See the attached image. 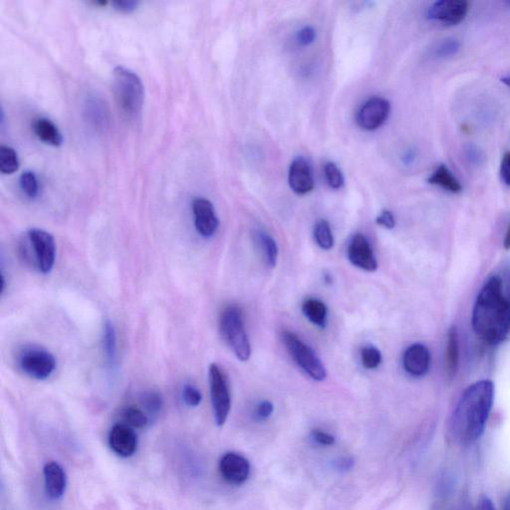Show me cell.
<instances>
[{
    "label": "cell",
    "mask_w": 510,
    "mask_h": 510,
    "mask_svg": "<svg viewBox=\"0 0 510 510\" xmlns=\"http://www.w3.org/2000/svg\"><path fill=\"white\" fill-rule=\"evenodd\" d=\"M472 327L479 338L498 345L510 334V266L492 275L477 295Z\"/></svg>",
    "instance_id": "obj_1"
},
{
    "label": "cell",
    "mask_w": 510,
    "mask_h": 510,
    "mask_svg": "<svg viewBox=\"0 0 510 510\" xmlns=\"http://www.w3.org/2000/svg\"><path fill=\"white\" fill-rule=\"evenodd\" d=\"M494 400V385L492 381H479L465 390L448 422V433L455 443L470 446L481 439Z\"/></svg>",
    "instance_id": "obj_2"
},
{
    "label": "cell",
    "mask_w": 510,
    "mask_h": 510,
    "mask_svg": "<svg viewBox=\"0 0 510 510\" xmlns=\"http://www.w3.org/2000/svg\"><path fill=\"white\" fill-rule=\"evenodd\" d=\"M113 78L114 95L118 106L128 119L137 120L143 110L144 98L141 78L125 66L116 67Z\"/></svg>",
    "instance_id": "obj_3"
},
{
    "label": "cell",
    "mask_w": 510,
    "mask_h": 510,
    "mask_svg": "<svg viewBox=\"0 0 510 510\" xmlns=\"http://www.w3.org/2000/svg\"><path fill=\"white\" fill-rule=\"evenodd\" d=\"M220 330L222 338L242 362L251 355V343L245 331L242 311L238 306L229 305L223 309L220 318Z\"/></svg>",
    "instance_id": "obj_4"
},
{
    "label": "cell",
    "mask_w": 510,
    "mask_h": 510,
    "mask_svg": "<svg viewBox=\"0 0 510 510\" xmlns=\"http://www.w3.org/2000/svg\"><path fill=\"white\" fill-rule=\"evenodd\" d=\"M28 246L24 247V258L32 262L39 271L47 275L53 269L56 244L53 235L43 229H32L27 233Z\"/></svg>",
    "instance_id": "obj_5"
},
{
    "label": "cell",
    "mask_w": 510,
    "mask_h": 510,
    "mask_svg": "<svg viewBox=\"0 0 510 510\" xmlns=\"http://www.w3.org/2000/svg\"><path fill=\"white\" fill-rule=\"evenodd\" d=\"M282 341L297 366L314 381H323L327 377V370L312 348L306 345L296 334L284 332Z\"/></svg>",
    "instance_id": "obj_6"
},
{
    "label": "cell",
    "mask_w": 510,
    "mask_h": 510,
    "mask_svg": "<svg viewBox=\"0 0 510 510\" xmlns=\"http://www.w3.org/2000/svg\"><path fill=\"white\" fill-rule=\"evenodd\" d=\"M209 381L214 420L218 426H222L231 411V398L227 377L218 365L209 366Z\"/></svg>",
    "instance_id": "obj_7"
},
{
    "label": "cell",
    "mask_w": 510,
    "mask_h": 510,
    "mask_svg": "<svg viewBox=\"0 0 510 510\" xmlns=\"http://www.w3.org/2000/svg\"><path fill=\"white\" fill-rule=\"evenodd\" d=\"M18 365L21 371L30 378L45 380L55 371L56 359L43 348L29 347L21 352Z\"/></svg>",
    "instance_id": "obj_8"
},
{
    "label": "cell",
    "mask_w": 510,
    "mask_h": 510,
    "mask_svg": "<svg viewBox=\"0 0 510 510\" xmlns=\"http://www.w3.org/2000/svg\"><path fill=\"white\" fill-rule=\"evenodd\" d=\"M391 105L381 97L370 98L359 109L356 115L357 125L365 131L377 130L388 119Z\"/></svg>",
    "instance_id": "obj_9"
},
{
    "label": "cell",
    "mask_w": 510,
    "mask_h": 510,
    "mask_svg": "<svg viewBox=\"0 0 510 510\" xmlns=\"http://www.w3.org/2000/svg\"><path fill=\"white\" fill-rule=\"evenodd\" d=\"M468 3L463 0H441L429 8L426 16L430 21L444 25H457L466 18Z\"/></svg>",
    "instance_id": "obj_10"
},
{
    "label": "cell",
    "mask_w": 510,
    "mask_h": 510,
    "mask_svg": "<svg viewBox=\"0 0 510 510\" xmlns=\"http://www.w3.org/2000/svg\"><path fill=\"white\" fill-rule=\"evenodd\" d=\"M220 476L231 485H242L251 474V463L244 455L229 452L222 455L218 463Z\"/></svg>",
    "instance_id": "obj_11"
},
{
    "label": "cell",
    "mask_w": 510,
    "mask_h": 510,
    "mask_svg": "<svg viewBox=\"0 0 510 510\" xmlns=\"http://www.w3.org/2000/svg\"><path fill=\"white\" fill-rule=\"evenodd\" d=\"M348 258L354 266L362 270L369 272L377 270V259L369 240L364 234L357 233L352 238L348 246Z\"/></svg>",
    "instance_id": "obj_12"
},
{
    "label": "cell",
    "mask_w": 510,
    "mask_h": 510,
    "mask_svg": "<svg viewBox=\"0 0 510 510\" xmlns=\"http://www.w3.org/2000/svg\"><path fill=\"white\" fill-rule=\"evenodd\" d=\"M192 207L196 231L203 238H212L220 225L214 205L207 199L196 198L192 201Z\"/></svg>",
    "instance_id": "obj_13"
},
{
    "label": "cell",
    "mask_w": 510,
    "mask_h": 510,
    "mask_svg": "<svg viewBox=\"0 0 510 510\" xmlns=\"http://www.w3.org/2000/svg\"><path fill=\"white\" fill-rule=\"evenodd\" d=\"M109 446L116 455L121 457H132L138 448V437L133 429L127 424H115L109 435Z\"/></svg>",
    "instance_id": "obj_14"
},
{
    "label": "cell",
    "mask_w": 510,
    "mask_h": 510,
    "mask_svg": "<svg viewBox=\"0 0 510 510\" xmlns=\"http://www.w3.org/2000/svg\"><path fill=\"white\" fill-rule=\"evenodd\" d=\"M403 365L407 373L413 377H422L426 375L430 369L431 353L428 348L422 344L411 345L405 351L403 357Z\"/></svg>",
    "instance_id": "obj_15"
},
{
    "label": "cell",
    "mask_w": 510,
    "mask_h": 510,
    "mask_svg": "<svg viewBox=\"0 0 510 510\" xmlns=\"http://www.w3.org/2000/svg\"><path fill=\"white\" fill-rule=\"evenodd\" d=\"M288 183L295 194L303 196L314 188V179L310 166L302 157H297L291 163L288 173Z\"/></svg>",
    "instance_id": "obj_16"
},
{
    "label": "cell",
    "mask_w": 510,
    "mask_h": 510,
    "mask_svg": "<svg viewBox=\"0 0 510 510\" xmlns=\"http://www.w3.org/2000/svg\"><path fill=\"white\" fill-rule=\"evenodd\" d=\"M45 488L47 496L53 500L64 496L67 487L66 472L56 461H49L43 468Z\"/></svg>",
    "instance_id": "obj_17"
},
{
    "label": "cell",
    "mask_w": 510,
    "mask_h": 510,
    "mask_svg": "<svg viewBox=\"0 0 510 510\" xmlns=\"http://www.w3.org/2000/svg\"><path fill=\"white\" fill-rule=\"evenodd\" d=\"M459 347L457 328L452 326L448 330L446 349V373L448 379H454L459 368Z\"/></svg>",
    "instance_id": "obj_18"
},
{
    "label": "cell",
    "mask_w": 510,
    "mask_h": 510,
    "mask_svg": "<svg viewBox=\"0 0 510 510\" xmlns=\"http://www.w3.org/2000/svg\"><path fill=\"white\" fill-rule=\"evenodd\" d=\"M35 135L39 140L52 146H60L63 142L62 133L55 124L47 118H38L34 122Z\"/></svg>",
    "instance_id": "obj_19"
},
{
    "label": "cell",
    "mask_w": 510,
    "mask_h": 510,
    "mask_svg": "<svg viewBox=\"0 0 510 510\" xmlns=\"http://www.w3.org/2000/svg\"><path fill=\"white\" fill-rule=\"evenodd\" d=\"M428 181L431 185L441 187L442 189L452 192V194H459L463 190V187H461L459 179L455 178L450 168L444 165L437 166L435 172L431 175Z\"/></svg>",
    "instance_id": "obj_20"
},
{
    "label": "cell",
    "mask_w": 510,
    "mask_h": 510,
    "mask_svg": "<svg viewBox=\"0 0 510 510\" xmlns=\"http://www.w3.org/2000/svg\"><path fill=\"white\" fill-rule=\"evenodd\" d=\"M302 312L311 323L318 327L325 328L327 324L328 308L321 300L306 299L302 304Z\"/></svg>",
    "instance_id": "obj_21"
},
{
    "label": "cell",
    "mask_w": 510,
    "mask_h": 510,
    "mask_svg": "<svg viewBox=\"0 0 510 510\" xmlns=\"http://www.w3.org/2000/svg\"><path fill=\"white\" fill-rule=\"evenodd\" d=\"M120 417L122 419V424H127L133 430H143L150 424V418L148 413L142 409L137 408L135 406H129L123 409L120 411Z\"/></svg>",
    "instance_id": "obj_22"
},
{
    "label": "cell",
    "mask_w": 510,
    "mask_h": 510,
    "mask_svg": "<svg viewBox=\"0 0 510 510\" xmlns=\"http://www.w3.org/2000/svg\"><path fill=\"white\" fill-rule=\"evenodd\" d=\"M86 115L90 124L97 130H103L106 127L108 122L107 110L103 102L97 98H91L87 102Z\"/></svg>",
    "instance_id": "obj_23"
},
{
    "label": "cell",
    "mask_w": 510,
    "mask_h": 510,
    "mask_svg": "<svg viewBox=\"0 0 510 510\" xmlns=\"http://www.w3.org/2000/svg\"><path fill=\"white\" fill-rule=\"evenodd\" d=\"M258 244L262 248V255L266 260L267 266L270 268H275L277 266L278 259V246L275 238L270 234L264 233V231H258L256 234Z\"/></svg>",
    "instance_id": "obj_24"
},
{
    "label": "cell",
    "mask_w": 510,
    "mask_h": 510,
    "mask_svg": "<svg viewBox=\"0 0 510 510\" xmlns=\"http://www.w3.org/2000/svg\"><path fill=\"white\" fill-rule=\"evenodd\" d=\"M103 348L105 356L110 364H114L117 358V335L111 321H106L103 333Z\"/></svg>",
    "instance_id": "obj_25"
},
{
    "label": "cell",
    "mask_w": 510,
    "mask_h": 510,
    "mask_svg": "<svg viewBox=\"0 0 510 510\" xmlns=\"http://www.w3.org/2000/svg\"><path fill=\"white\" fill-rule=\"evenodd\" d=\"M19 166L18 155L12 146H0V170L2 174L10 175Z\"/></svg>",
    "instance_id": "obj_26"
},
{
    "label": "cell",
    "mask_w": 510,
    "mask_h": 510,
    "mask_svg": "<svg viewBox=\"0 0 510 510\" xmlns=\"http://www.w3.org/2000/svg\"><path fill=\"white\" fill-rule=\"evenodd\" d=\"M314 238L317 244L324 251H330L334 245V238L329 222L325 220H319L315 225Z\"/></svg>",
    "instance_id": "obj_27"
},
{
    "label": "cell",
    "mask_w": 510,
    "mask_h": 510,
    "mask_svg": "<svg viewBox=\"0 0 510 510\" xmlns=\"http://www.w3.org/2000/svg\"><path fill=\"white\" fill-rule=\"evenodd\" d=\"M461 50V42L457 39L446 38L439 43L433 50L435 58L446 59L457 55Z\"/></svg>",
    "instance_id": "obj_28"
},
{
    "label": "cell",
    "mask_w": 510,
    "mask_h": 510,
    "mask_svg": "<svg viewBox=\"0 0 510 510\" xmlns=\"http://www.w3.org/2000/svg\"><path fill=\"white\" fill-rule=\"evenodd\" d=\"M141 403L148 416H157L163 408V399L161 395L155 391L144 393L141 398Z\"/></svg>",
    "instance_id": "obj_29"
},
{
    "label": "cell",
    "mask_w": 510,
    "mask_h": 510,
    "mask_svg": "<svg viewBox=\"0 0 510 510\" xmlns=\"http://www.w3.org/2000/svg\"><path fill=\"white\" fill-rule=\"evenodd\" d=\"M19 185H21V190L28 198L34 199L38 196V181H37L34 173L30 172V170L24 172L21 175V179H19Z\"/></svg>",
    "instance_id": "obj_30"
},
{
    "label": "cell",
    "mask_w": 510,
    "mask_h": 510,
    "mask_svg": "<svg viewBox=\"0 0 510 510\" xmlns=\"http://www.w3.org/2000/svg\"><path fill=\"white\" fill-rule=\"evenodd\" d=\"M324 174H325L328 185L332 189L338 190L344 185V177H343L342 173L339 170L338 166L332 162H328L324 166Z\"/></svg>",
    "instance_id": "obj_31"
},
{
    "label": "cell",
    "mask_w": 510,
    "mask_h": 510,
    "mask_svg": "<svg viewBox=\"0 0 510 510\" xmlns=\"http://www.w3.org/2000/svg\"><path fill=\"white\" fill-rule=\"evenodd\" d=\"M361 360H362L363 366L366 369L373 370L378 368L382 362V355L377 348L374 346H367L361 351Z\"/></svg>",
    "instance_id": "obj_32"
},
{
    "label": "cell",
    "mask_w": 510,
    "mask_h": 510,
    "mask_svg": "<svg viewBox=\"0 0 510 510\" xmlns=\"http://www.w3.org/2000/svg\"><path fill=\"white\" fill-rule=\"evenodd\" d=\"M463 154H465L466 162L470 166H476V168L483 166L485 163V160H487L485 152L474 144H468V146H466Z\"/></svg>",
    "instance_id": "obj_33"
},
{
    "label": "cell",
    "mask_w": 510,
    "mask_h": 510,
    "mask_svg": "<svg viewBox=\"0 0 510 510\" xmlns=\"http://www.w3.org/2000/svg\"><path fill=\"white\" fill-rule=\"evenodd\" d=\"M183 402L190 407H198L203 400V396L200 390L192 386V385H186L183 389Z\"/></svg>",
    "instance_id": "obj_34"
},
{
    "label": "cell",
    "mask_w": 510,
    "mask_h": 510,
    "mask_svg": "<svg viewBox=\"0 0 510 510\" xmlns=\"http://www.w3.org/2000/svg\"><path fill=\"white\" fill-rule=\"evenodd\" d=\"M275 407L270 400H262L256 405L255 409V419L257 422H264L272 415Z\"/></svg>",
    "instance_id": "obj_35"
},
{
    "label": "cell",
    "mask_w": 510,
    "mask_h": 510,
    "mask_svg": "<svg viewBox=\"0 0 510 510\" xmlns=\"http://www.w3.org/2000/svg\"><path fill=\"white\" fill-rule=\"evenodd\" d=\"M310 437L311 439L315 444H319V446H331L336 442V439H335V437L332 435L324 432V431L319 430V429H315V430L311 431Z\"/></svg>",
    "instance_id": "obj_36"
},
{
    "label": "cell",
    "mask_w": 510,
    "mask_h": 510,
    "mask_svg": "<svg viewBox=\"0 0 510 510\" xmlns=\"http://www.w3.org/2000/svg\"><path fill=\"white\" fill-rule=\"evenodd\" d=\"M112 5L118 12L129 13L137 10L139 2L135 0H116L112 2Z\"/></svg>",
    "instance_id": "obj_37"
},
{
    "label": "cell",
    "mask_w": 510,
    "mask_h": 510,
    "mask_svg": "<svg viewBox=\"0 0 510 510\" xmlns=\"http://www.w3.org/2000/svg\"><path fill=\"white\" fill-rule=\"evenodd\" d=\"M316 38V31L311 26H305L302 28L298 34V41L300 44L309 45Z\"/></svg>",
    "instance_id": "obj_38"
},
{
    "label": "cell",
    "mask_w": 510,
    "mask_h": 510,
    "mask_svg": "<svg viewBox=\"0 0 510 510\" xmlns=\"http://www.w3.org/2000/svg\"><path fill=\"white\" fill-rule=\"evenodd\" d=\"M500 176L503 183L510 187V152L505 153L501 160Z\"/></svg>",
    "instance_id": "obj_39"
},
{
    "label": "cell",
    "mask_w": 510,
    "mask_h": 510,
    "mask_svg": "<svg viewBox=\"0 0 510 510\" xmlns=\"http://www.w3.org/2000/svg\"><path fill=\"white\" fill-rule=\"evenodd\" d=\"M377 225L381 227H384L385 229H392L395 227L396 220L394 218V214L390 211H383L379 214L377 220H376Z\"/></svg>",
    "instance_id": "obj_40"
},
{
    "label": "cell",
    "mask_w": 510,
    "mask_h": 510,
    "mask_svg": "<svg viewBox=\"0 0 510 510\" xmlns=\"http://www.w3.org/2000/svg\"><path fill=\"white\" fill-rule=\"evenodd\" d=\"M355 461L352 457H341L334 461V468L340 472H347L353 468Z\"/></svg>",
    "instance_id": "obj_41"
},
{
    "label": "cell",
    "mask_w": 510,
    "mask_h": 510,
    "mask_svg": "<svg viewBox=\"0 0 510 510\" xmlns=\"http://www.w3.org/2000/svg\"><path fill=\"white\" fill-rule=\"evenodd\" d=\"M474 510H496V509L492 505V501L487 496H481Z\"/></svg>",
    "instance_id": "obj_42"
},
{
    "label": "cell",
    "mask_w": 510,
    "mask_h": 510,
    "mask_svg": "<svg viewBox=\"0 0 510 510\" xmlns=\"http://www.w3.org/2000/svg\"><path fill=\"white\" fill-rule=\"evenodd\" d=\"M416 159V152L415 151L410 150L408 151V152L405 154L404 157H403V162H404L406 165H411V163H413V161H415Z\"/></svg>",
    "instance_id": "obj_43"
},
{
    "label": "cell",
    "mask_w": 510,
    "mask_h": 510,
    "mask_svg": "<svg viewBox=\"0 0 510 510\" xmlns=\"http://www.w3.org/2000/svg\"><path fill=\"white\" fill-rule=\"evenodd\" d=\"M503 244H505V249H510V222L509 227H507V234H505V242H503Z\"/></svg>",
    "instance_id": "obj_44"
},
{
    "label": "cell",
    "mask_w": 510,
    "mask_h": 510,
    "mask_svg": "<svg viewBox=\"0 0 510 510\" xmlns=\"http://www.w3.org/2000/svg\"><path fill=\"white\" fill-rule=\"evenodd\" d=\"M501 82H502L503 84L507 85V86L509 87L510 88V76H507V77L501 78Z\"/></svg>",
    "instance_id": "obj_45"
},
{
    "label": "cell",
    "mask_w": 510,
    "mask_h": 510,
    "mask_svg": "<svg viewBox=\"0 0 510 510\" xmlns=\"http://www.w3.org/2000/svg\"><path fill=\"white\" fill-rule=\"evenodd\" d=\"M503 510H510V494L509 496V498H507V501H505Z\"/></svg>",
    "instance_id": "obj_46"
}]
</instances>
